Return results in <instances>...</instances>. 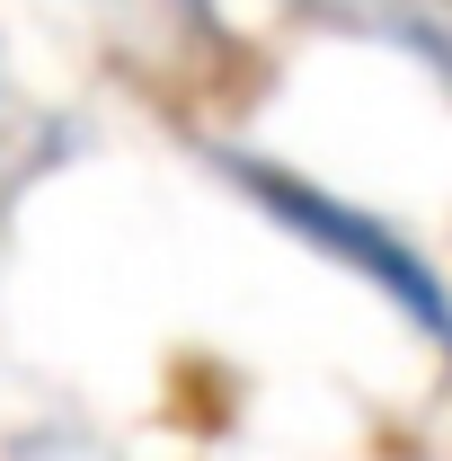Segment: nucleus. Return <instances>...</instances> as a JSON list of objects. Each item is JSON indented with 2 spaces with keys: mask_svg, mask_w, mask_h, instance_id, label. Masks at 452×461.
I'll use <instances>...</instances> for the list:
<instances>
[{
  "mask_svg": "<svg viewBox=\"0 0 452 461\" xmlns=\"http://www.w3.org/2000/svg\"><path fill=\"white\" fill-rule=\"evenodd\" d=\"M222 169H231V186H240L284 240H302L311 258H329V267H346L355 285H373L426 346H444V355H452V285H444V267L417 249V230L382 222V213L329 195L320 177L276 169V160H258V151H222Z\"/></svg>",
  "mask_w": 452,
  "mask_h": 461,
  "instance_id": "1",
  "label": "nucleus"
}]
</instances>
